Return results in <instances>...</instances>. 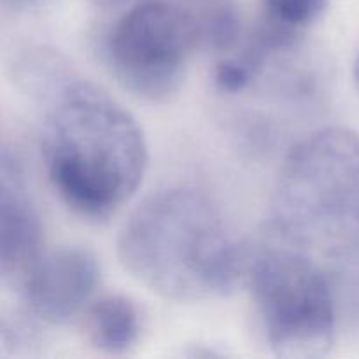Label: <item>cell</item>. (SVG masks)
Listing matches in <instances>:
<instances>
[{
	"instance_id": "obj_1",
	"label": "cell",
	"mask_w": 359,
	"mask_h": 359,
	"mask_svg": "<svg viewBox=\"0 0 359 359\" xmlns=\"http://www.w3.org/2000/svg\"><path fill=\"white\" fill-rule=\"evenodd\" d=\"M41 153L53 188L88 219H105L135 195L147 167L142 128L121 104L69 70L42 90Z\"/></svg>"
},
{
	"instance_id": "obj_2",
	"label": "cell",
	"mask_w": 359,
	"mask_h": 359,
	"mask_svg": "<svg viewBox=\"0 0 359 359\" xmlns=\"http://www.w3.org/2000/svg\"><path fill=\"white\" fill-rule=\"evenodd\" d=\"M118 255L139 283L174 302L226 297L251 265L216 203L193 188L147 196L123 224Z\"/></svg>"
},
{
	"instance_id": "obj_3",
	"label": "cell",
	"mask_w": 359,
	"mask_h": 359,
	"mask_svg": "<svg viewBox=\"0 0 359 359\" xmlns=\"http://www.w3.org/2000/svg\"><path fill=\"white\" fill-rule=\"evenodd\" d=\"M284 245L316 262L359 258V133L328 126L291 147L270 203Z\"/></svg>"
},
{
	"instance_id": "obj_4",
	"label": "cell",
	"mask_w": 359,
	"mask_h": 359,
	"mask_svg": "<svg viewBox=\"0 0 359 359\" xmlns=\"http://www.w3.org/2000/svg\"><path fill=\"white\" fill-rule=\"evenodd\" d=\"M252 302L276 356L319 359L335 342V302L321 266L293 248L270 249L248 272Z\"/></svg>"
},
{
	"instance_id": "obj_5",
	"label": "cell",
	"mask_w": 359,
	"mask_h": 359,
	"mask_svg": "<svg viewBox=\"0 0 359 359\" xmlns=\"http://www.w3.org/2000/svg\"><path fill=\"white\" fill-rule=\"evenodd\" d=\"M196 49H203L202 32L189 0L139 2L105 39L116 79L149 102H167L177 93Z\"/></svg>"
},
{
	"instance_id": "obj_6",
	"label": "cell",
	"mask_w": 359,
	"mask_h": 359,
	"mask_svg": "<svg viewBox=\"0 0 359 359\" xmlns=\"http://www.w3.org/2000/svg\"><path fill=\"white\" fill-rule=\"evenodd\" d=\"M98 284L97 258L83 248L42 252L21 280L25 304L35 319L63 325L76 318Z\"/></svg>"
},
{
	"instance_id": "obj_7",
	"label": "cell",
	"mask_w": 359,
	"mask_h": 359,
	"mask_svg": "<svg viewBox=\"0 0 359 359\" xmlns=\"http://www.w3.org/2000/svg\"><path fill=\"white\" fill-rule=\"evenodd\" d=\"M42 256V224L28 193L23 168L4 147L0 160V273L21 284Z\"/></svg>"
},
{
	"instance_id": "obj_8",
	"label": "cell",
	"mask_w": 359,
	"mask_h": 359,
	"mask_svg": "<svg viewBox=\"0 0 359 359\" xmlns=\"http://www.w3.org/2000/svg\"><path fill=\"white\" fill-rule=\"evenodd\" d=\"M86 330L95 349L105 354H123L132 349L139 339V311L130 298L107 294L90 307Z\"/></svg>"
},
{
	"instance_id": "obj_9",
	"label": "cell",
	"mask_w": 359,
	"mask_h": 359,
	"mask_svg": "<svg viewBox=\"0 0 359 359\" xmlns=\"http://www.w3.org/2000/svg\"><path fill=\"white\" fill-rule=\"evenodd\" d=\"M202 32L203 49L230 51L241 37V18L230 0H189Z\"/></svg>"
},
{
	"instance_id": "obj_10",
	"label": "cell",
	"mask_w": 359,
	"mask_h": 359,
	"mask_svg": "<svg viewBox=\"0 0 359 359\" xmlns=\"http://www.w3.org/2000/svg\"><path fill=\"white\" fill-rule=\"evenodd\" d=\"M262 4L266 18L302 34L328 7V0H262Z\"/></svg>"
},
{
	"instance_id": "obj_11",
	"label": "cell",
	"mask_w": 359,
	"mask_h": 359,
	"mask_svg": "<svg viewBox=\"0 0 359 359\" xmlns=\"http://www.w3.org/2000/svg\"><path fill=\"white\" fill-rule=\"evenodd\" d=\"M353 77H354V84H356L358 91H359V53L354 60V65H353Z\"/></svg>"
},
{
	"instance_id": "obj_12",
	"label": "cell",
	"mask_w": 359,
	"mask_h": 359,
	"mask_svg": "<svg viewBox=\"0 0 359 359\" xmlns=\"http://www.w3.org/2000/svg\"><path fill=\"white\" fill-rule=\"evenodd\" d=\"M93 2L98 4V6L109 7V6H118V4L126 2V0H93Z\"/></svg>"
}]
</instances>
